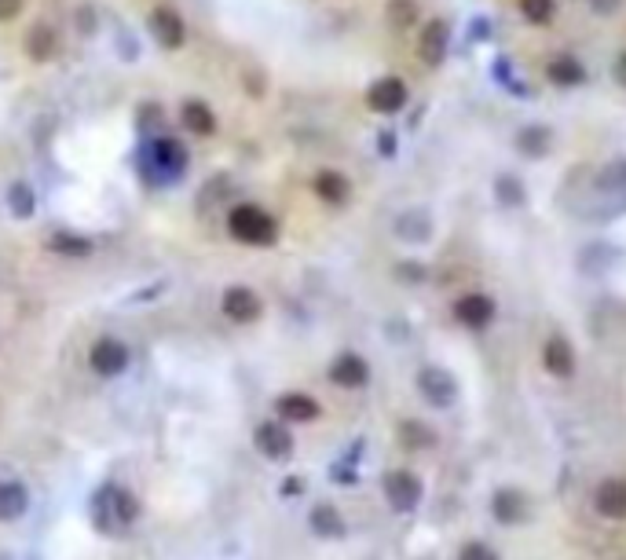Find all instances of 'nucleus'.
Wrapping results in <instances>:
<instances>
[{
	"label": "nucleus",
	"instance_id": "obj_1",
	"mask_svg": "<svg viewBox=\"0 0 626 560\" xmlns=\"http://www.w3.org/2000/svg\"><path fill=\"white\" fill-rule=\"evenodd\" d=\"M227 231H231V238H239L246 246H271L279 234L275 216L260 206H234L227 216Z\"/></svg>",
	"mask_w": 626,
	"mask_h": 560
},
{
	"label": "nucleus",
	"instance_id": "obj_2",
	"mask_svg": "<svg viewBox=\"0 0 626 560\" xmlns=\"http://www.w3.org/2000/svg\"><path fill=\"white\" fill-rule=\"evenodd\" d=\"M143 505L132 491L125 488H103L96 495V524L103 531H114V528H132L136 520H140Z\"/></svg>",
	"mask_w": 626,
	"mask_h": 560
},
{
	"label": "nucleus",
	"instance_id": "obj_3",
	"mask_svg": "<svg viewBox=\"0 0 626 560\" xmlns=\"http://www.w3.org/2000/svg\"><path fill=\"white\" fill-rule=\"evenodd\" d=\"M187 169V150L176 140H154V147L147 150V173L154 180H173Z\"/></svg>",
	"mask_w": 626,
	"mask_h": 560
},
{
	"label": "nucleus",
	"instance_id": "obj_4",
	"mask_svg": "<svg viewBox=\"0 0 626 560\" xmlns=\"http://www.w3.org/2000/svg\"><path fill=\"white\" fill-rule=\"evenodd\" d=\"M89 367H92L99 378H117V374L129 367V344L117 341V337H99V341L89 348Z\"/></svg>",
	"mask_w": 626,
	"mask_h": 560
},
{
	"label": "nucleus",
	"instance_id": "obj_5",
	"mask_svg": "<svg viewBox=\"0 0 626 560\" xmlns=\"http://www.w3.org/2000/svg\"><path fill=\"white\" fill-rule=\"evenodd\" d=\"M150 33L162 48H180L187 41V26H183L180 12H173V8H154L150 12Z\"/></svg>",
	"mask_w": 626,
	"mask_h": 560
},
{
	"label": "nucleus",
	"instance_id": "obj_6",
	"mask_svg": "<svg viewBox=\"0 0 626 560\" xmlns=\"http://www.w3.org/2000/svg\"><path fill=\"white\" fill-rule=\"evenodd\" d=\"M367 103H370V110H377V114H396V110H403V103H407V85L400 81V77H381V81L370 85Z\"/></svg>",
	"mask_w": 626,
	"mask_h": 560
},
{
	"label": "nucleus",
	"instance_id": "obj_7",
	"mask_svg": "<svg viewBox=\"0 0 626 560\" xmlns=\"http://www.w3.org/2000/svg\"><path fill=\"white\" fill-rule=\"evenodd\" d=\"M447 41H451L447 22H440V19L425 22V30H421V41H418V55H421V63H428V66H440V63H444V55H447Z\"/></svg>",
	"mask_w": 626,
	"mask_h": 560
},
{
	"label": "nucleus",
	"instance_id": "obj_8",
	"mask_svg": "<svg viewBox=\"0 0 626 560\" xmlns=\"http://www.w3.org/2000/svg\"><path fill=\"white\" fill-rule=\"evenodd\" d=\"M224 315L231 318V323H253V318L260 315V297L246 286H231L224 293Z\"/></svg>",
	"mask_w": 626,
	"mask_h": 560
},
{
	"label": "nucleus",
	"instance_id": "obj_9",
	"mask_svg": "<svg viewBox=\"0 0 626 560\" xmlns=\"http://www.w3.org/2000/svg\"><path fill=\"white\" fill-rule=\"evenodd\" d=\"M55 52H59V33H55V26L37 22V26L26 33V55H30L33 63H48V59H55Z\"/></svg>",
	"mask_w": 626,
	"mask_h": 560
},
{
	"label": "nucleus",
	"instance_id": "obj_10",
	"mask_svg": "<svg viewBox=\"0 0 626 560\" xmlns=\"http://www.w3.org/2000/svg\"><path fill=\"white\" fill-rule=\"evenodd\" d=\"M257 447H260L267 458H286V454L293 451V439H290V432H286L279 421H264V425L257 428Z\"/></svg>",
	"mask_w": 626,
	"mask_h": 560
},
{
	"label": "nucleus",
	"instance_id": "obj_11",
	"mask_svg": "<svg viewBox=\"0 0 626 560\" xmlns=\"http://www.w3.org/2000/svg\"><path fill=\"white\" fill-rule=\"evenodd\" d=\"M180 122H183V129H190L194 136H213V132H216V117H213V110H209L202 99H187L183 110H180Z\"/></svg>",
	"mask_w": 626,
	"mask_h": 560
},
{
	"label": "nucleus",
	"instance_id": "obj_12",
	"mask_svg": "<svg viewBox=\"0 0 626 560\" xmlns=\"http://www.w3.org/2000/svg\"><path fill=\"white\" fill-rule=\"evenodd\" d=\"M30 509V491L19 479H0V520H19Z\"/></svg>",
	"mask_w": 626,
	"mask_h": 560
},
{
	"label": "nucleus",
	"instance_id": "obj_13",
	"mask_svg": "<svg viewBox=\"0 0 626 560\" xmlns=\"http://www.w3.org/2000/svg\"><path fill=\"white\" fill-rule=\"evenodd\" d=\"M454 315L461 318L465 327H484L487 318L495 315V304H491V297H480V293H469V297H461V301L454 304Z\"/></svg>",
	"mask_w": 626,
	"mask_h": 560
},
{
	"label": "nucleus",
	"instance_id": "obj_14",
	"mask_svg": "<svg viewBox=\"0 0 626 560\" xmlns=\"http://www.w3.org/2000/svg\"><path fill=\"white\" fill-rule=\"evenodd\" d=\"M279 418L283 421H316L319 418V403L308 399L304 392H290L279 399Z\"/></svg>",
	"mask_w": 626,
	"mask_h": 560
},
{
	"label": "nucleus",
	"instance_id": "obj_15",
	"mask_svg": "<svg viewBox=\"0 0 626 560\" xmlns=\"http://www.w3.org/2000/svg\"><path fill=\"white\" fill-rule=\"evenodd\" d=\"M330 378L337 385H344V388H360L367 381V363H363L360 355H341L337 363L330 367Z\"/></svg>",
	"mask_w": 626,
	"mask_h": 560
},
{
	"label": "nucleus",
	"instance_id": "obj_16",
	"mask_svg": "<svg viewBox=\"0 0 626 560\" xmlns=\"http://www.w3.org/2000/svg\"><path fill=\"white\" fill-rule=\"evenodd\" d=\"M316 194L323 198V202H334V206H341L344 198H348V180H344L341 173L326 169V173H319V176H316Z\"/></svg>",
	"mask_w": 626,
	"mask_h": 560
},
{
	"label": "nucleus",
	"instance_id": "obj_17",
	"mask_svg": "<svg viewBox=\"0 0 626 560\" xmlns=\"http://www.w3.org/2000/svg\"><path fill=\"white\" fill-rule=\"evenodd\" d=\"M546 367H550L554 374H571V348L564 337H554L550 344H546Z\"/></svg>",
	"mask_w": 626,
	"mask_h": 560
},
{
	"label": "nucleus",
	"instance_id": "obj_18",
	"mask_svg": "<svg viewBox=\"0 0 626 560\" xmlns=\"http://www.w3.org/2000/svg\"><path fill=\"white\" fill-rule=\"evenodd\" d=\"M48 246L55 253H63V257H89L92 253V242H89V238H81V234H52Z\"/></svg>",
	"mask_w": 626,
	"mask_h": 560
},
{
	"label": "nucleus",
	"instance_id": "obj_19",
	"mask_svg": "<svg viewBox=\"0 0 626 560\" xmlns=\"http://www.w3.org/2000/svg\"><path fill=\"white\" fill-rule=\"evenodd\" d=\"M546 73H550V81H554V85H579V81H582V66H579L575 59H564V55L554 59Z\"/></svg>",
	"mask_w": 626,
	"mask_h": 560
},
{
	"label": "nucleus",
	"instance_id": "obj_20",
	"mask_svg": "<svg viewBox=\"0 0 626 560\" xmlns=\"http://www.w3.org/2000/svg\"><path fill=\"white\" fill-rule=\"evenodd\" d=\"M421 385L428 388V395H433L436 403H447V399L454 395V381L444 378L440 370H425V374H421Z\"/></svg>",
	"mask_w": 626,
	"mask_h": 560
},
{
	"label": "nucleus",
	"instance_id": "obj_21",
	"mask_svg": "<svg viewBox=\"0 0 626 560\" xmlns=\"http://www.w3.org/2000/svg\"><path fill=\"white\" fill-rule=\"evenodd\" d=\"M597 502H601V509H605V513L619 516V513L626 509V488H622V484H605V488H601V495H597Z\"/></svg>",
	"mask_w": 626,
	"mask_h": 560
},
{
	"label": "nucleus",
	"instance_id": "obj_22",
	"mask_svg": "<svg viewBox=\"0 0 626 560\" xmlns=\"http://www.w3.org/2000/svg\"><path fill=\"white\" fill-rule=\"evenodd\" d=\"M8 198H12V213L15 216H30L33 213V191L26 187V183H12V191H8Z\"/></svg>",
	"mask_w": 626,
	"mask_h": 560
},
{
	"label": "nucleus",
	"instance_id": "obj_23",
	"mask_svg": "<svg viewBox=\"0 0 626 560\" xmlns=\"http://www.w3.org/2000/svg\"><path fill=\"white\" fill-rule=\"evenodd\" d=\"M520 12L528 22H550L554 19V0H520Z\"/></svg>",
	"mask_w": 626,
	"mask_h": 560
},
{
	"label": "nucleus",
	"instance_id": "obj_24",
	"mask_svg": "<svg viewBox=\"0 0 626 560\" xmlns=\"http://www.w3.org/2000/svg\"><path fill=\"white\" fill-rule=\"evenodd\" d=\"M414 479L410 476H393V479H388V495H400V502L403 505H410V498H414Z\"/></svg>",
	"mask_w": 626,
	"mask_h": 560
},
{
	"label": "nucleus",
	"instance_id": "obj_25",
	"mask_svg": "<svg viewBox=\"0 0 626 560\" xmlns=\"http://www.w3.org/2000/svg\"><path fill=\"white\" fill-rule=\"evenodd\" d=\"M311 524H316L319 531H330V535H334V531H341V520H337V516H334L326 505H323V509H316V516H311Z\"/></svg>",
	"mask_w": 626,
	"mask_h": 560
},
{
	"label": "nucleus",
	"instance_id": "obj_26",
	"mask_svg": "<svg viewBox=\"0 0 626 560\" xmlns=\"http://www.w3.org/2000/svg\"><path fill=\"white\" fill-rule=\"evenodd\" d=\"M26 8V0H0V22L19 19V12Z\"/></svg>",
	"mask_w": 626,
	"mask_h": 560
},
{
	"label": "nucleus",
	"instance_id": "obj_27",
	"mask_svg": "<svg viewBox=\"0 0 626 560\" xmlns=\"http://www.w3.org/2000/svg\"><path fill=\"white\" fill-rule=\"evenodd\" d=\"M615 77H619V81L626 85V52H622V55L615 59Z\"/></svg>",
	"mask_w": 626,
	"mask_h": 560
},
{
	"label": "nucleus",
	"instance_id": "obj_28",
	"mask_svg": "<svg viewBox=\"0 0 626 560\" xmlns=\"http://www.w3.org/2000/svg\"><path fill=\"white\" fill-rule=\"evenodd\" d=\"M465 560H491V556H487L484 549H480V553H477V549H469V556H465Z\"/></svg>",
	"mask_w": 626,
	"mask_h": 560
},
{
	"label": "nucleus",
	"instance_id": "obj_29",
	"mask_svg": "<svg viewBox=\"0 0 626 560\" xmlns=\"http://www.w3.org/2000/svg\"><path fill=\"white\" fill-rule=\"evenodd\" d=\"M0 560H12V556H8V553H0Z\"/></svg>",
	"mask_w": 626,
	"mask_h": 560
}]
</instances>
